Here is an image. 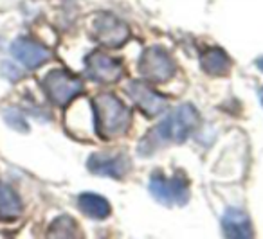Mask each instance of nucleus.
<instances>
[{"mask_svg": "<svg viewBox=\"0 0 263 239\" xmlns=\"http://www.w3.org/2000/svg\"><path fill=\"white\" fill-rule=\"evenodd\" d=\"M94 128L99 137L114 138L126 133L132 123V112L112 94H101L92 103Z\"/></svg>", "mask_w": 263, "mask_h": 239, "instance_id": "obj_1", "label": "nucleus"}, {"mask_svg": "<svg viewBox=\"0 0 263 239\" xmlns=\"http://www.w3.org/2000/svg\"><path fill=\"white\" fill-rule=\"evenodd\" d=\"M197 124H198V112L195 110V106L180 105L162 123H159L157 128L154 130V133L148 135L144 141H148L152 146L162 144V142L182 144L193 133Z\"/></svg>", "mask_w": 263, "mask_h": 239, "instance_id": "obj_2", "label": "nucleus"}, {"mask_svg": "<svg viewBox=\"0 0 263 239\" xmlns=\"http://www.w3.org/2000/svg\"><path fill=\"white\" fill-rule=\"evenodd\" d=\"M150 192L162 205H186L190 202V182L179 173L173 178L155 173L150 180Z\"/></svg>", "mask_w": 263, "mask_h": 239, "instance_id": "obj_3", "label": "nucleus"}, {"mask_svg": "<svg viewBox=\"0 0 263 239\" xmlns=\"http://www.w3.org/2000/svg\"><path fill=\"white\" fill-rule=\"evenodd\" d=\"M42 85H44L47 97L56 106L69 105L83 90V83H81L80 77L72 76V74L65 72V70H52V72H49L44 77Z\"/></svg>", "mask_w": 263, "mask_h": 239, "instance_id": "obj_4", "label": "nucleus"}, {"mask_svg": "<svg viewBox=\"0 0 263 239\" xmlns=\"http://www.w3.org/2000/svg\"><path fill=\"white\" fill-rule=\"evenodd\" d=\"M175 70V62L162 47L146 49L139 59V72L155 83H166L168 79H172Z\"/></svg>", "mask_w": 263, "mask_h": 239, "instance_id": "obj_5", "label": "nucleus"}, {"mask_svg": "<svg viewBox=\"0 0 263 239\" xmlns=\"http://www.w3.org/2000/svg\"><path fill=\"white\" fill-rule=\"evenodd\" d=\"M92 36L98 44L105 45V47H121L123 44H126L130 38V29L128 26L119 20L117 16L103 13L98 15L92 20Z\"/></svg>", "mask_w": 263, "mask_h": 239, "instance_id": "obj_6", "label": "nucleus"}, {"mask_svg": "<svg viewBox=\"0 0 263 239\" xmlns=\"http://www.w3.org/2000/svg\"><path fill=\"white\" fill-rule=\"evenodd\" d=\"M85 72L92 81H98V83H116L123 76V67L105 52L96 51L85 59Z\"/></svg>", "mask_w": 263, "mask_h": 239, "instance_id": "obj_7", "label": "nucleus"}, {"mask_svg": "<svg viewBox=\"0 0 263 239\" xmlns=\"http://www.w3.org/2000/svg\"><path fill=\"white\" fill-rule=\"evenodd\" d=\"M126 92L132 97V101L136 103L137 108H139L144 115L155 117L164 112L166 99L162 97L159 92L152 90L143 81H130V83L126 85Z\"/></svg>", "mask_w": 263, "mask_h": 239, "instance_id": "obj_8", "label": "nucleus"}, {"mask_svg": "<svg viewBox=\"0 0 263 239\" xmlns=\"http://www.w3.org/2000/svg\"><path fill=\"white\" fill-rule=\"evenodd\" d=\"M11 54L27 69H38L51 58V51L31 38H18L13 42Z\"/></svg>", "mask_w": 263, "mask_h": 239, "instance_id": "obj_9", "label": "nucleus"}, {"mask_svg": "<svg viewBox=\"0 0 263 239\" xmlns=\"http://www.w3.org/2000/svg\"><path fill=\"white\" fill-rule=\"evenodd\" d=\"M88 171L98 176L123 178L130 169V162L124 155H105V153H94L90 155L87 164Z\"/></svg>", "mask_w": 263, "mask_h": 239, "instance_id": "obj_10", "label": "nucleus"}, {"mask_svg": "<svg viewBox=\"0 0 263 239\" xmlns=\"http://www.w3.org/2000/svg\"><path fill=\"white\" fill-rule=\"evenodd\" d=\"M222 230L223 235L236 239L252 237V225L245 212L238 209H227L222 217Z\"/></svg>", "mask_w": 263, "mask_h": 239, "instance_id": "obj_11", "label": "nucleus"}, {"mask_svg": "<svg viewBox=\"0 0 263 239\" xmlns=\"http://www.w3.org/2000/svg\"><path fill=\"white\" fill-rule=\"evenodd\" d=\"M200 65L209 76H227L231 70V59L222 49L211 47L200 56Z\"/></svg>", "mask_w": 263, "mask_h": 239, "instance_id": "obj_12", "label": "nucleus"}, {"mask_svg": "<svg viewBox=\"0 0 263 239\" xmlns=\"http://www.w3.org/2000/svg\"><path fill=\"white\" fill-rule=\"evenodd\" d=\"M78 205L85 216L92 220H105L110 214V203L103 196L94 194V192H83L78 196Z\"/></svg>", "mask_w": 263, "mask_h": 239, "instance_id": "obj_13", "label": "nucleus"}, {"mask_svg": "<svg viewBox=\"0 0 263 239\" xmlns=\"http://www.w3.org/2000/svg\"><path fill=\"white\" fill-rule=\"evenodd\" d=\"M22 214V202L9 185L0 182V220H15Z\"/></svg>", "mask_w": 263, "mask_h": 239, "instance_id": "obj_14", "label": "nucleus"}, {"mask_svg": "<svg viewBox=\"0 0 263 239\" xmlns=\"http://www.w3.org/2000/svg\"><path fill=\"white\" fill-rule=\"evenodd\" d=\"M76 232H78V225L69 216H60L51 225V228H49V235L51 237H74V235H78Z\"/></svg>", "mask_w": 263, "mask_h": 239, "instance_id": "obj_15", "label": "nucleus"}, {"mask_svg": "<svg viewBox=\"0 0 263 239\" xmlns=\"http://www.w3.org/2000/svg\"><path fill=\"white\" fill-rule=\"evenodd\" d=\"M6 115H8V117H6V121L9 123V126H13L15 130H18V131H27V130H29L26 119H24L18 112H8Z\"/></svg>", "mask_w": 263, "mask_h": 239, "instance_id": "obj_16", "label": "nucleus"}, {"mask_svg": "<svg viewBox=\"0 0 263 239\" xmlns=\"http://www.w3.org/2000/svg\"><path fill=\"white\" fill-rule=\"evenodd\" d=\"M256 65H258V69H259V70H263V58H259Z\"/></svg>", "mask_w": 263, "mask_h": 239, "instance_id": "obj_17", "label": "nucleus"}, {"mask_svg": "<svg viewBox=\"0 0 263 239\" xmlns=\"http://www.w3.org/2000/svg\"><path fill=\"white\" fill-rule=\"evenodd\" d=\"M261 103H263V90H261Z\"/></svg>", "mask_w": 263, "mask_h": 239, "instance_id": "obj_18", "label": "nucleus"}]
</instances>
